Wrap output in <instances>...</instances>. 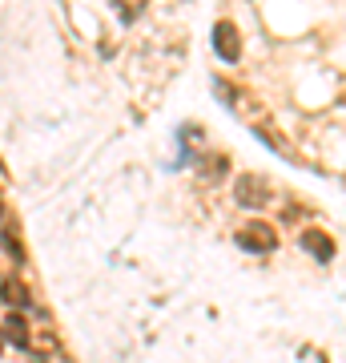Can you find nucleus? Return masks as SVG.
Instances as JSON below:
<instances>
[{"instance_id":"obj_1","label":"nucleus","mask_w":346,"mask_h":363,"mask_svg":"<svg viewBox=\"0 0 346 363\" xmlns=\"http://www.w3.org/2000/svg\"><path fill=\"white\" fill-rule=\"evenodd\" d=\"M233 198H238V206H246V210H262L270 202V182L258 178V174H238V178H233Z\"/></svg>"},{"instance_id":"obj_2","label":"nucleus","mask_w":346,"mask_h":363,"mask_svg":"<svg viewBox=\"0 0 346 363\" xmlns=\"http://www.w3.org/2000/svg\"><path fill=\"white\" fill-rule=\"evenodd\" d=\"M214 49H218V57L226 65H233V61L242 57V40H238V28H233L230 21L214 25Z\"/></svg>"},{"instance_id":"obj_3","label":"nucleus","mask_w":346,"mask_h":363,"mask_svg":"<svg viewBox=\"0 0 346 363\" xmlns=\"http://www.w3.org/2000/svg\"><path fill=\"white\" fill-rule=\"evenodd\" d=\"M238 247L254 250V255H266V250H274V234H270V226L254 222V226H246V230L238 234Z\"/></svg>"},{"instance_id":"obj_4","label":"nucleus","mask_w":346,"mask_h":363,"mask_svg":"<svg viewBox=\"0 0 346 363\" xmlns=\"http://www.w3.org/2000/svg\"><path fill=\"white\" fill-rule=\"evenodd\" d=\"M302 247H306L318 262H330V255H334L330 238H326V234H318V230H306V234H302Z\"/></svg>"},{"instance_id":"obj_5","label":"nucleus","mask_w":346,"mask_h":363,"mask_svg":"<svg viewBox=\"0 0 346 363\" xmlns=\"http://www.w3.org/2000/svg\"><path fill=\"white\" fill-rule=\"evenodd\" d=\"M0 298L4 303H13V307H33V298H28V291L16 279H8V283H0Z\"/></svg>"},{"instance_id":"obj_6","label":"nucleus","mask_w":346,"mask_h":363,"mask_svg":"<svg viewBox=\"0 0 346 363\" xmlns=\"http://www.w3.org/2000/svg\"><path fill=\"white\" fill-rule=\"evenodd\" d=\"M4 335L13 339L16 347H28V327H25V319H21V315H8V323H4Z\"/></svg>"}]
</instances>
